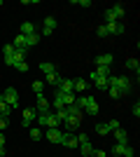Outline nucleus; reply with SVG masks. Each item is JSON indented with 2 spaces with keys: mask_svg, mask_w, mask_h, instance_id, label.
I'll list each match as a JSON object with an SVG mask.
<instances>
[{
  "mask_svg": "<svg viewBox=\"0 0 140 157\" xmlns=\"http://www.w3.org/2000/svg\"><path fill=\"white\" fill-rule=\"evenodd\" d=\"M75 103L80 105L87 115H91V117H96V115H98V98H96V96H89V94H87V96H80Z\"/></svg>",
  "mask_w": 140,
  "mask_h": 157,
  "instance_id": "f257e3e1",
  "label": "nucleus"
},
{
  "mask_svg": "<svg viewBox=\"0 0 140 157\" xmlns=\"http://www.w3.org/2000/svg\"><path fill=\"white\" fill-rule=\"evenodd\" d=\"M110 87H114V89H119V94L124 96V94H128L131 89H133V82H131V78H126V75H110Z\"/></svg>",
  "mask_w": 140,
  "mask_h": 157,
  "instance_id": "f03ea898",
  "label": "nucleus"
},
{
  "mask_svg": "<svg viewBox=\"0 0 140 157\" xmlns=\"http://www.w3.org/2000/svg\"><path fill=\"white\" fill-rule=\"evenodd\" d=\"M35 122H38V127L40 129H52V127H59L61 122L56 117H54V113H38V117H35Z\"/></svg>",
  "mask_w": 140,
  "mask_h": 157,
  "instance_id": "7ed1b4c3",
  "label": "nucleus"
},
{
  "mask_svg": "<svg viewBox=\"0 0 140 157\" xmlns=\"http://www.w3.org/2000/svg\"><path fill=\"white\" fill-rule=\"evenodd\" d=\"M77 101V94H63L56 89V96H54V110H59V108H66V105H73Z\"/></svg>",
  "mask_w": 140,
  "mask_h": 157,
  "instance_id": "20e7f679",
  "label": "nucleus"
},
{
  "mask_svg": "<svg viewBox=\"0 0 140 157\" xmlns=\"http://www.w3.org/2000/svg\"><path fill=\"white\" fill-rule=\"evenodd\" d=\"M124 19V5H112L110 10H105V24H117Z\"/></svg>",
  "mask_w": 140,
  "mask_h": 157,
  "instance_id": "39448f33",
  "label": "nucleus"
},
{
  "mask_svg": "<svg viewBox=\"0 0 140 157\" xmlns=\"http://www.w3.org/2000/svg\"><path fill=\"white\" fill-rule=\"evenodd\" d=\"M2 98H5V103L9 105L12 110H14V108H19V101H21V98H19V92H16L14 87H7L5 94H2Z\"/></svg>",
  "mask_w": 140,
  "mask_h": 157,
  "instance_id": "423d86ee",
  "label": "nucleus"
},
{
  "mask_svg": "<svg viewBox=\"0 0 140 157\" xmlns=\"http://www.w3.org/2000/svg\"><path fill=\"white\" fill-rule=\"evenodd\" d=\"M112 155L114 157H133V148L128 143H114L112 145Z\"/></svg>",
  "mask_w": 140,
  "mask_h": 157,
  "instance_id": "0eeeda50",
  "label": "nucleus"
},
{
  "mask_svg": "<svg viewBox=\"0 0 140 157\" xmlns=\"http://www.w3.org/2000/svg\"><path fill=\"white\" fill-rule=\"evenodd\" d=\"M61 145L73 150V148H77V145H80V141H77V136H75L73 131H63V134H61Z\"/></svg>",
  "mask_w": 140,
  "mask_h": 157,
  "instance_id": "6e6552de",
  "label": "nucleus"
},
{
  "mask_svg": "<svg viewBox=\"0 0 140 157\" xmlns=\"http://www.w3.org/2000/svg\"><path fill=\"white\" fill-rule=\"evenodd\" d=\"M54 31H56V19H54V17H47V19H45V24H42L40 35H42V38H49V35H52Z\"/></svg>",
  "mask_w": 140,
  "mask_h": 157,
  "instance_id": "1a4fd4ad",
  "label": "nucleus"
},
{
  "mask_svg": "<svg viewBox=\"0 0 140 157\" xmlns=\"http://www.w3.org/2000/svg\"><path fill=\"white\" fill-rule=\"evenodd\" d=\"M35 117H38L35 108H23V120H21V124L26 127V129H31V124L35 122Z\"/></svg>",
  "mask_w": 140,
  "mask_h": 157,
  "instance_id": "9d476101",
  "label": "nucleus"
},
{
  "mask_svg": "<svg viewBox=\"0 0 140 157\" xmlns=\"http://www.w3.org/2000/svg\"><path fill=\"white\" fill-rule=\"evenodd\" d=\"M61 134H63V131H61L59 127H52V129H45V138L49 141V143H61Z\"/></svg>",
  "mask_w": 140,
  "mask_h": 157,
  "instance_id": "9b49d317",
  "label": "nucleus"
},
{
  "mask_svg": "<svg viewBox=\"0 0 140 157\" xmlns=\"http://www.w3.org/2000/svg\"><path fill=\"white\" fill-rule=\"evenodd\" d=\"M91 82L100 92H107V87H110V78H100V75H93V73H91Z\"/></svg>",
  "mask_w": 140,
  "mask_h": 157,
  "instance_id": "f8f14e48",
  "label": "nucleus"
},
{
  "mask_svg": "<svg viewBox=\"0 0 140 157\" xmlns=\"http://www.w3.org/2000/svg\"><path fill=\"white\" fill-rule=\"evenodd\" d=\"M35 113H49V101L45 98V94L35 96Z\"/></svg>",
  "mask_w": 140,
  "mask_h": 157,
  "instance_id": "ddd939ff",
  "label": "nucleus"
},
{
  "mask_svg": "<svg viewBox=\"0 0 140 157\" xmlns=\"http://www.w3.org/2000/svg\"><path fill=\"white\" fill-rule=\"evenodd\" d=\"M112 61H114L112 54H98V56H96V66H98V68H110Z\"/></svg>",
  "mask_w": 140,
  "mask_h": 157,
  "instance_id": "4468645a",
  "label": "nucleus"
},
{
  "mask_svg": "<svg viewBox=\"0 0 140 157\" xmlns=\"http://www.w3.org/2000/svg\"><path fill=\"white\" fill-rule=\"evenodd\" d=\"M107 28V35H121V33L126 31V26L121 24V21H117V24H105Z\"/></svg>",
  "mask_w": 140,
  "mask_h": 157,
  "instance_id": "2eb2a0df",
  "label": "nucleus"
},
{
  "mask_svg": "<svg viewBox=\"0 0 140 157\" xmlns=\"http://www.w3.org/2000/svg\"><path fill=\"white\" fill-rule=\"evenodd\" d=\"M59 92H63V94H75L73 92V80L70 78H61V82H59V87H56Z\"/></svg>",
  "mask_w": 140,
  "mask_h": 157,
  "instance_id": "dca6fc26",
  "label": "nucleus"
},
{
  "mask_svg": "<svg viewBox=\"0 0 140 157\" xmlns=\"http://www.w3.org/2000/svg\"><path fill=\"white\" fill-rule=\"evenodd\" d=\"M19 33L21 35H33V33H38V28H35V24H31V21H23L19 26Z\"/></svg>",
  "mask_w": 140,
  "mask_h": 157,
  "instance_id": "f3484780",
  "label": "nucleus"
},
{
  "mask_svg": "<svg viewBox=\"0 0 140 157\" xmlns=\"http://www.w3.org/2000/svg\"><path fill=\"white\" fill-rule=\"evenodd\" d=\"M80 122H82V117H77V115H68V117H66V127H68V131H75L77 127H80Z\"/></svg>",
  "mask_w": 140,
  "mask_h": 157,
  "instance_id": "a211bd4d",
  "label": "nucleus"
},
{
  "mask_svg": "<svg viewBox=\"0 0 140 157\" xmlns=\"http://www.w3.org/2000/svg\"><path fill=\"white\" fill-rule=\"evenodd\" d=\"M126 71H135V75H140V61L138 59H133V56H128L126 59Z\"/></svg>",
  "mask_w": 140,
  "mask_h": 157,
  "instance_id": "6ab92c4d",
  "label": "nucleus"
},
{
  "mask_svg": "<svg viewBox=\"0 0 140 157\" xmlns=\"http://www.w3.org/2000/svg\"><path fill=\"white\" fill-rule=\"evenodd\" d=\"M45 82H47V85H52V87H59V82H61L59 71H56V73H49V75H45Z\"/></svg>",
  "mask_w": 140,
  "mask_h": 157,
  "instance_id": "aec40b11",
  "label": "nucleus"
},
{
  "mask_svg": "<svg viewBox=\"0 0 140 157\" xmlns=\"http://www.w3.org/2000/svg\"><path fill=\"white\" fill-rule=\"evenodd\" d=\"M84 89H87V80H82V78L73 80V92H75V94H82Z\"/></svg>",
  "mask_w": 140,
  "mask_h": 157,
  "instance_id": "412c9836",
  "label": "nucleus"
},
{
  "mask_svg": "<svg viewBox=\"0 0 140 157\" xmlns=\"http://www.w3.org/2000/svg\"><path fill=\"white\" fill-rule=\"evenodd\" d=\"M112 134H114V143H128V134L124 129H117Z\"/></svg>",
  "mask_w": 140,
  "mask_h": 157,
  "instance_id": "4be33fe9",
  "label": "nucleus"
},
{
  "mask_svg": "<svg viewBox=\"0 0 140 157\" xmlns=\"http://www.w3.org/2000/svg\"><path fill=\"white\" fill-rule=\"evenodd\" d=\"M77 148H80V152H82L84 157H89V155L93 152V145H91V141H84V143H80Z\"/></svg>",
  "mask_w": 140,
  "mask_h": 157,
  "instance_id": "5701e85b",
  "label": "nucleus"
},
{
  "mask_svg": "<svg viewBox=\"0 0 140 157\" xmlns=\"http://www.w3.org/2000/svg\"><path fill=\"white\" fill-rule=\"evenodd\" d=\"M40 40H42L40 31H38V33H33V35H26V47H33V45H38Z\"/></svg>",
  "mask_w": 140,
  "mask_h": 157,
  "instance_id": "b1692460",
  "label": "nucleus"
},
{
  "mask_svg": "<svg viewBox=\"0 0 140 157\" xmlns=\"http://www.w3.org/2000/svg\"><path fill=\"white\" fill-rule=\"evenodd\" d=\"M9 115H12V108L5 103V98L0 96V117H9Z\"/></svg>",
  "mask_w": 140,
  "mask_h": 157,
  "instance_id": "393cba45",
  "label": "nucleus"
},
{
  "mask_svg": "<svg viewBox=\"0 0 140 157\" xmlns=\"http://www.w3.org/2000/svg\"><path fill=\"white\" fill-rule=\"evenodd\" d=\"M40 71L45 73V75H49V73H56V63H49V61H45V63H40Z\"/></svg>",
  "mask_w": 140,
  "mask_h": 157,
  "instance_id": "a878e982",
  "label": "nucleus"
},
{
  "mask_svg": "<svg viewBox=\"0 0 140 157\" xmlns=\"http://www.w3.org/2000/svg\"><path fill=\"white\" fill-rule=\"evenodd\" d=\"M96 131H98V136H107V134H110L107 122H96Z\"/></svg>",
  "mask_w": 140,
  "mask_h": 157,
  "instance_id": "bb28decb",
  "label": "nucleus"
},
{
  "mask_svg": "<svg viewBox=\"0 0 140 157\" xmlns=\"http://www.w3.org/2000/svg\"><path fill=\"white\" fill-rule=\"evenodd\" d=\"M28 134H31V138H33V141H40V138H42V129H40V127H31V129H28Z\"/></svg>",
  "mask_w": 140,
  "mask_h": 157,
  "instance_id": "cd10ccee",
  "label": "nucleus"
},
{
  "mask_svg": "<svg viewBox=\"0 0 140 157\" xmlns=\"http://www.w3.org/2000/svg\"><path fill=\"white\" fill-rule=\"evenodd\" d=\"M19 61H26V49H14V66Z\"/></svg>",
  "mask_w": 140,
  "mask_h": 157,
  "instance_id": "c85d7f7f",
  "label": "nucleus"
},
{
  "mask_svg": "<svg viewBox=\"0 0 140 157\" xmlns=\"http://www.w3.org/2000/svg\"><path fill=\"white\" fill-rule=\"evenodd\" d=\"M54 117L59 120V122H66V117H68V110H66V108H59V110H54Z\"/></svg>",
  "mask_w": 140,
  "mask_h": 157,
  "instance_id": "c756f323",
  "label": "nucleus"
},
{
  "mask_svg": "<svg viewBox=\"0 0 140 157\" xmlns=\"http://www.w3.org/2000/svg\"><path fill=\"white\" fill-rule=\"evenodd\" d=\"M31 87H33L35 96H38V94H42V89H45V82H42V80H35V82H33Z\"/></svg>",
  "mask_w": 140,
  "mask_h": 157,
  "instance_id": "7c9ffc66",
  "label": "nucleus"
},
{
  "mask_svg": "<svg viewBox=\"0 0 140 157\" xmlns=\"http://www.w3.org/2000/svg\"><path fill=\"white\" fill-rule=\"evenodd\" d=\"M107 129H110V134H112V131L121 129V127H119V122H117V120H110V122H107Z\"/></svg>",
  "mask_w": 140,
  "mask_h": 157,
  "instance_id": "2f4dec72",
  "label": "nucleus"
},
{
  "mask_svg": "<svg viewBox=\"0 0 140 157\" xmlns=\"http://www.w3.org/2000/svg\"><path fill=\"white\" fill-rule=\"evenodd\" d=\"M96 33H98V38H110V35H107V28H105V24L96 28Z\"/></svg>",
  "mask_w": 140,
  "mask_h": 157,
  "instance_id": "473e14b6",
  "label": "nucleus"
},
{
  "mask_svg": "<svg viewBox=\"0 0 140 157\" xmlns=\"http://www.w3.org/2000/svg\"><path fill=\"white\" fill-rule=\"evenodd\" d=\"M2 54H5V56H12V54H14V45H12V42L2 47Z\"/></svg>",
  "mask_w": 140,
  "mask_h": 157,
  "instance_id": "72a5a7b5",
  "label": "nucleus"
},
{
  "mask_svg": "<svg viewBox=\"0 0 140 157\" xmlns=\"http://www.w3.org/2000/svg\"><path fill=\"white\" fill-rule=\"evenodd\" d=\"M14 68H16L19 73H28V63H26V61H19V63L14 66Z\"/></svg>",
  "mask_w": 140,
  "mask_h": 157,
  "instance_id": "f704fd0d",
  "label": "nucleus"
},
{
  "mask_svg": "<svg viewBox=\"0 0 140 157\" xmlns=\"http://www.w3.org/2000/svg\"><path fill=\"white\" fill-rule=\"evenodd\" d=\"M107 94H110L112 98H119V96H121V94H119V89H114V87H107Z\"/></svg>",
  "mask_w": 140,
  "mask_h": 157,
  "instance_id": "c9c22d12",
  "label": "nucleus"
},
{
  "mask_svg": "<svg viewBox=\"0 0 140 157\" xmlns=\"http://www.w3.org/2000/svg\"><path fill=\"white\" fill-rule=\"evenodd\" d=\"M73 2L80 7H91V0H73Z\"/></svg>",
  "mask_w": 140,
  "mask_h": 157,
  "instance_id": "e433bc0d",
  "label": "nucleus"
},
{
  "mask_svg": "<svg viewBox=\"0 0 140 157\" xmlns=\"http://www.w3.org/2000/svg\"><path fill=\"white\" fill-rule=\"evenodd\" d=\"M7 124H9V117H0V131H5Z\"/></svg>",
  "mask_w": 140,
  "mask_h": 157,
  "instance_id": "4c0bfd02",
  "label": "nucleus"
},
{
  "mask_svg": "<svg viewBox=\"0 0 140 157\" xmlns=\"http://www.w3.org/2000/svg\"><path fill=\"white\" fill-rule=\"evenodd\" d=\"M89 157H107V152H103V150H96V148H93V152Z\"/></svg>",
  "mask_w": 140,
  "mask_h": 157,
  "instance_id": "58836bf2",
  "label": "nucleus"
},
{
  "mask_svg": "<svg viewBox=\"0 0 140 157\" xmlns=\"http://www.w3.org/2000/svg\"><path fill=\"white\" fill-rule=\"evenodd\" d=\"M133 115H135V120L140 117V103H138V101H135V105H133Z\"/></svg>",
  "mask_w": 140,
  "mask_h": 157,
  "instance_id": "ea45409f",
  "label": "nucleus"
},
{
  "mask_svg": "<svg viewBox=\"0 0 140 157\" xmlns=\"http://www.w3.org/2000/svg\"><path fill=\"white\" fill-rule=\"evenodd\" d=\"M5 66H14V54L12 56H5Z\"/></svg>",
  "mask_w": 140,
  "mask_h": 157,
  "instance_id": "a19ab883",
  "label": "nucleus"
},
{
  "mask_svg": "<svg viewBox=\"0 0 140 157\" xmlns=\"http://www.w3.org/2000/svg\"><path fill=\"white\" fill-rule=\"evenodd\" d=\"M77 141H80V143H84V141H89V136H87V134H84V131H82L80 136H77Z\"/></svg>",
  "mask_w": 140,
  "mask_h": 157,
  "instance_id": "79ce46f5",
  "label": "nucleus"
},
{
  "mask_svg": "<svg viewBox=\"0 0 140 157\" xmlns=\"http://www.w3.org/2000/svg\"><path fill=\"white\" fill-rule=\"evenodd\" d=\"M7 155V150H5V145H2V148H0V157H5Z\"/></svg>",
  "mask_w": 140,
  "mask_h": 157,
  "instance_id": "37998d69",
  "label": "nucleus"
}]
</instances>
